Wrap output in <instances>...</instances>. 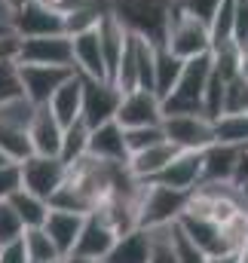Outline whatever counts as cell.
Masks as SVG:
<instances>
[{
	"label": "cell",
	"instance_id": "cell-5",
	"mask_svg": "<svg viewBox=\"0 0 248 263\" xmlns=\"http://www.w3.org/2000/svg\"><path fill=\"white\" fill-rule=\"evenodd\" d=\"M22 168V187L28 193L40 199H52V193L59 190L67 178V162L62 156H43V153H31L19 162Z\"/></svg>",
	"mask_w": 248,
	"mask_h": 263
},
{
	"label": "cell",
	"instance_id": "cell-27",
	"mask_svg": "<svg viewBox=\"0 0 248 263\" xmlns=\"http://www.w3.org/2000/svg\"><path fill=\"white\" fill-rule=\"evenodd\" d=\"M108 9H111V6H77V9H70V12H62L64 34H67V37H77V34H86V31L98 28L101 15H104Z\"/></svg>",
	"mask_w": 248,
	"mask_h": 263
},
{
	"label": "cell",
	"instance_id": "cell-37",
	"mask_svg": "<svg viewBox=\"0 0 248 263\" xmlns=\"http://www.w3.org/2000/svg\"><path fill=\"white\" fill-rule=\"evenodd\" d=\"M233 37L248 43V0H233Z\"/></svg>",
	"mask_w": 248,
	"mask_h": 263
},
{
	"label": "cell",
	"instance_id": "cell-6",
	"mask_svg": "<svg viewBox=\"0 0 248 263\" xmlns=\"http://www.w3.org/2000/svg\"><path fill=\"white\" fill-rule=\"evenodd\" d=\"M163 135L178 150H205L215 144V120L205 114H166Z\"/></svg>",
	"mask_w": 248,
	"mask_h": 263
},
{
	"label": "cell",
	"instance_id": "cell-9",
	"mask_svg": "<svg viewBox=\"0 0 248 263\" xmlns=\"http://www.w3.org/2000/svg\"><path fill=\"white\" fill-rule=\"evenodd\" d=\"M114 242H117V230L98 211H89L70 257H77V260H104L108 251L114 248Z\"/></svg>",
	"mask_w": 248,
	"mask_h": 263
},
{
	"label": "cell",
	"instance_id": "cell-21",
	"mask_svg": "<svg viewBox=\"0 0 248 263\" xmlns=\"http://www.w3.org/2000/svg\"><path fill=\"white\" fill-rule=\"evenodd\" d=\"M70 46H74V70L77 73H83V77H108L104 59H101V43H98L95 28L86 31V34L70 37Z\"/></svg>",
	"mask_w": 248,
	"mask_h": 263
},
{
	"label": "cell",
	"instance_id": "cell-15",
	"mask_svg": "<svg viewBox=\"0 0 248 263\" xmlns=\"http://www.w3.org/2000/svg\"><path fill=\"white\" fill-rule=\"evenodd\" d=\"M95 34H98V43H101V59H104L108 80H114L117 65H120V55H123V49H126V40H129V28L108 9L101 15V22H98Z\"/></svg>",
	"mask_w": 248,
	"mask_h": 263
},
{
	"label": "cell",
	"instance_id": "cell-44",
	"mask_svg": "<svg viewBox=\"0 0 248 263\" xmlns=\"http://www.w3.org/2000/svg\"><path fill=\"white\" fill-rule=\"evenodd\" d=\"M236 254H239V263H248V242L239 248V251H236Z\"/></svg>",
	"mask_w": 248,
	"mask_h": 263
},
{
	"label": "cell",
	"instance_id": "cell-30",
	"mask_svg": "<svg viewBox=\"0 0 248 263\" xmlns=\"http://www.w3.org/2000/svg\"><path fill=\"white\" fill-rule=\"evenodd\" d=\"M150 263H178V251L172 242V223L150 227Z\"/></svg>",
	"mask_w": 248,
	"mask_h": 263
},
{
	"label": "cell",
	"instance_id": "cell-4",
	"mask_svg": "<svg viewBox=\"0 0 248 263\" xmlns=\"http://www.w3.org/2000/svg\"><path fill=\"white\" fill-rule=\"evenodd\" d=\"M80 80H83L80 120H83L89 129H95V126L114 120V117H117V107H120V101H123V89H120L114 80H108V77H83V73H80Z\"/></svg>",
	"mask_w": 248,
	"mask_h": 263
},
{
	"label": "cell",
	"instance_id": "cell-7",
	"mask_svg": "<svg viewBox=\"0 0 248 263\" xmlns=\"http://www.w3.org/2000/svg\"><path fill=\"white\" fill-rule=\"evenodd\" d=\"M19 65H52L74 67V46L67 34H46V37H19Z\"/></svg>",
	"mask_w": 248,
	"mask_h": 263
},
{
	"label": "cell",
	"instance_id": "cell-41",
	"mask_svg": "<svg viewBox=\"0 0 248 263\" xmlns=\"http://www.w3.org/2000/svg\"><path fill=\"white\" fill-rule=\"evenodd\" d=\"M15 52H19V37L12 31H0V65L15 62Z\"/></svg>",
	"mask_w": 248,
	"mask_h": 263
},
{
	"label": "cell",
	"instance_id": "cell-50",
	"mask_svg": "<svg viewBox=\"0 0 248 263\" xmlns=\"http://www.w3.org/2000/svg\"><path fill=\"white\" fill-rule=\"evenodd\" d=\"M0 31H9V28H3V25H0Z\"/></svg>",
	"mask_w": 248,
	"mask_h": 263
},
{
	"label": "cell",
	"instance_id": "cell-20",
	"mask_svg": "<svg viewBox=\"0 0 248 263\" xmlns=\"http://www.w3.org/2000/svg\"><path fill=\"white\" fill-rule=\"evenodd\" d=\"M150 230L135 227L123 236H117L114 248L108 251V257L101 263H150Z\"/></svg>",
	"mask_w": 248,
	"mask_h": 263
},
{
	"label": "cell",
	"instance_id": "cell-14",
	"mask_svg": "<svg viewBox=\"0 0 248 263\" xmlns=\"http://www.w3.org/2000/svg\"><path fill=\"white\" fill-rule=\"evenodd\" d=\"M172 190H193L202 184V150H178V156L153 178Z\"/></svg>",
	"mask_w": 248,
	"mask_h": 263
},
{
	"label": "cell",
	"instance_id": "cell-13",
	"mask_svg": "<svg viewBox=\"0 0 248 263\" xmlns=\"http://www.w3.org/2000/svg\"><path fill=\"white\" fill-rule=\"evenodd\" d=\"M62 132H64V126L56 120V114L49 110V104H37L34 107L31 123H28V141H31L34 153L59 156V150H62Z\"/></svg>",
	"mask_w": 248,
	"mask_h": 263
},
{
	"label": "cell",
	"instance_id": "cell-33",
	"mask_svg": "<svg viewBox=\"0 0 248 263\" xmlns=\"http://www.w3.org/2000/svg\"><path fill=\"white\" fill-rule=\"evenodd\" d=\"M22 95H25V89H22V77H19V62H3L0 65V104L22 98Z\"/></svg>",
	"mask_w": 248,
	"mask_h": 263
},
{
	"label": "cell",
	"instance_id": "cell-46",
	"mask_svg": "<svg viewBox=\"0 0 248 263\" xmlns=\"http://www.w3.org/2000/svg\"><path fill=\"white\" fill-rule=\"evenodd\" d=\"M6 162H12V159H9V156H6V153L0 150V165H6Z\"/></svg>",
	"mask_w": 248,
	"mask_h": 263
},
{
	"label": "cell",
	"instance_id": "cell-12",
	"mask_svg": "<svg viewBox=\"0 0 248 263\" xmlns=\"http://www.w3.org/2000/svg\"><path fill=\"white\" fill-rule=\"evenodd\" d=\"M178 227L187 233V239L208 257H218V254H230V242L224 236V227L215 223L211 217H199V214H181L178 217Z\"/></svg>",
	"mask_w": 248,
	"mask_h": 263
},
{
	"label": "cell",
	"instance_id": "cell-2",
	"mask_svg": "<svg viewBox=\"0 0 248 263\" xmlns=\"http://www.w3.org/2000/svg\"><path fill=\"white\" fill-rule=\"evenodd\" d=\"M187 199H190V190H172L156 181H144L138 193V227L150 230V227L175 223L184 214Z\"/></svg>",
	"mask_w": 248,
	"mask_h": 263
},
{
	"label": "cell",
	"instance_id": "cell-38",
	"mask_svg": "<svg viewBox=\"0 0 248 263\" xmlns=\"http://www.w3.org/2000/svg\"><path fill=\"white\" fill-rule=\"evenodd\" d=\"M0 263H31L22 236L12 239V242H3V245H0Z\"/></svg>",
	"mask_w": 248,
	"mask_h": 263
},
{
	"label": "cell",
	"instance_id": "cell-43",
	"mask_svg": "<svg viewBox=\"0 0 248 263\" xmlns=\"http://www.w3.org/2000/svg\"><path fill=\"white\" fill-rule=\"evenodd\" d=\"M208 263H239V254L230 251V254H218V257H208Z\"/></svg>",
	"mask_w": 248,
	"mask_h": 263
},
{
	"label": "cell",
	"instance_id": "cell-26",
	"mask_svg": "<svg viewBox=\"0 0 248 263\" xmlns=\"http://www.w3.org/2000/svg\"><path fill=\"white\" fill-rule=\"evenodd\" d=\"M22 239H25V248H28V257H31V260H40V263L62 260L56 242L49 239V233H46L43 227H28V230L22 233Z\"/></svg>",
	"mask_w": 248,
	"mask_h": 263
},
{
	"label": "cell",
	"instance_id": "cell-40",
	"mask_svg": "<svg viewBox=\"0 0 248 263\" xmlns=\"http://www.w3.org/2000/svg\"><path fill=\"white\" fill-rule=\"evenodd\" d=\"M230 184L248 196V147H239V156H236V165H233V178H230Z\"/></svg>",
	"mask_w": 248,
	"mask_h": 263
},
{
	"label": "cell",
	"instance_id": "cell-28",
	"mask_svg": "<svg viewBox=\"0 0 248 263\" xmlns=\"http://www.w3.org/2000/svg\"><path fill=\"white\" fill-rule=\"evenodd\" d=\"M89 132H92V129H89L83 120H74L70 126H64V132H62V150H59V156H62L64 162H74V159L86 156Z\"/></svg>",
	"mask_w": 248,
	"mask_h": 263
},
{
	"label": "cell",
	"instance_id": "cell-39",
	"mask_svg": "<svg viewBox=\"0 0 248 263\" xmlns=\"http://www.w3.org/2000/svg\"><path fill=\"white\" fill-rule=\"evenodd\" d=\"M178 6L190 12V15H196V18H202V22H211V15H215V9L221 6V0H178Z\"/></svg>",
	"mask_w": 248,
	"mask_h": 263
},
{
	"label": "cell",
	"instance_id": "cell-45",
	"mask_svg": "<svg viewBox=\"0 0 248 263\" xmlns=\"http://www.w3.org/2000/svg\"><path fill=\"white\" fill-rule=\"evenodd\" d=\"M6 3H9V9H19V6H22L25 0H6Z\"/></svg>",
	"mask_w": 248,
	"mask_h": 263
},
{
	"label": "cell",
	"instance_id": "cell-18",
	"mask_svg": "<svg viewBox=\"0 0 248 263\" xmlns=\"http://www.w3.org/2000/svg\"><path fill=\"white\" fill-rule=\"evenodd\" d=\"M175 156H178V147H175L172 141H160V144H153V147H147V150L132 153V156L126 159V168H129V175L138 178V181H153Z\"/></svg>",
	"mask_w": 248,
	"mask_h": 263
},
{
	"label": "cell",
	"instance_id": "cell-11",
	"mask_svg": "<svg viewBox=\"0 0 248 263\" xmlns=\"http://www.w3.org/2000/svg\"><path fill=\"white\" fill-rule=\"evenodd\" d=\"M74 73V67H52V65H19L22 89L31 104H46L56 89Z\"/></svg>",
	"mask_w": 248,
	"mask_h": 263
},
{
	"label": "cell",
	"instance_id": "cell-22",
	"mask_svg": "<svg viewBox=\"0 0 248 263\" xmlns=\"http://www.w3.org/2000/svg\"><path fill=\"white\" fill-rule=\"evenodd\" d=\"M49 104V110L56 114V120L62 123V126H70L74 120H80V104H83V80H80V73L74 70L67 80H64L62 86L56 89V95L46 101Z\"/></svg>",
	"mask_w": 248,
	"mask_h": 263
},
{
	"label": "cell",
	"instance_id": "cell-47",
	"mask_svg": "<svg viewBox=\"0 0 248 263\" xmlns=\"http://www.w3.org/2000/svg\"><path fill=\"white\" fill-rule=\"evenodd\" d=\"M62 263H80L77 257H62Z\"/></svg>",
	"mask_w": 248,
	"mask_h": 263
},
{
	"label": "cell",
	"instance_id": "cell-3",
	"mask_svg": "<svg viewBox=\"0 0 248 263\" xmlns=\"http://www.w3.org/2000/svg\"><path fill=\"white\" fill-rule=\"evenodd\" d=\"M166 46L178 55V59H196V55H205L211 49V31H208V22L196 18L184 12L181 6H175L172 18H169V31H166Z\"/></svg>",
	"mask_w": 248,
	"mask_h": 263
},
{
	"label": "cell",
	"instance_id": "cell-23",
	"mask_svg": "<svg viewBox=\"0 0 248 263\" xmlns=\"http://www.w3.org/2000/svg\"><path fill=\"white\" fill-rule=\"evenodd\" d=\"M181 67H184V59H178L166 43L156 46V52H153V92L160 95V101L175 89V83L181 77Z\"/></svg>",
	"mask_w": 248,
	"mask_h": 263
},
{
	"label": "cell",
	"instance_id": "cell-48",
	"mask_svg": "<svg viewBox=\"0 0 248 263\" xmlns=\"http://www.w3.org/2000/svg\"><path fill=\"white\" fill-rule=\"evenodd\" d=\"M80 263H101V260H80Z\"/></svg>",
	"mask_w": 248,
	"mask_h": 263
},
{
	"label": "cell",
	"instance_id": "cell-19",
	"mask_svg": "<svg viewBox=\"0 0 248 263\" xmlns=\"http://www.w3.org/2000/svg\"><path fill=\"white\" fill-rule=\"evenodd\" d=\"M239 147L233 144H208L202 150V184H230L233 178V165H236Z\"/></svg>",
	"mask_w": 248,
	"mask_h": 263
},
{
	"label": "cell",
	"instance_id": "cell-36",
	"mask_svg": "<svg viewBox=\"0 0 248 263\" xmlns=\"http://www.w3.org/2000/svg\"><path fill=\"white\" fill-rule=\"evenodd\" d=\"M19 187H22V168H19V162L0 165V202L9 199Z\"/></svg>",
	"mask_w": 248,
	"mask_h": 263
},
{
	"label": "cell",
	"instance_id": "cell-10",
	"mask_svg": "<svg viewBox=\"0 0 248 263\" xmlns=\"http://www.w3.org/2000/svg\"><path fill=\"white\" fill-rule=\"evenodd\" d=\"M114 120H117L123 129H132V126H160V123H163V101H160V95L150 92V89L123 92V101H120Z\"/></svg>",
	"mask_w": 248,
	"mask_h": 263
},
{
	"label": "cell",
	"instance_id": "cell-17",
	"mask_svg": "<svg viewBox=\"0 0 248 263\" xmlns=\"http://www.w3.org/2000/svg\"><path fill=\"white\" fill-rule=\"evenodd\" d=\"M83 220L86 214H77V211H64V208H52L49 205V214L43 220V230L49 233V239L56 242L59 254L62 257H70L77 239H80V230H83Z\"/></svg>",
	"mask_w": 248,
	"mask_h": 263
},
{
	"label": "cell",
	"instance_id": "cell-1",
	"mask_svg": "<svg viewBox=\"0 0 248 263\" xmlns=\"http://www.w3.org/2000/svg\"><path fill=\"white\" fill-rule=\"evenodd\" d=\"M175 6L178 0H111V12L132 34L150 40L153 46L166 43V31Z\"/></svg>",
	"mask_w": 248,
	"mask_h": 263
},
{
	"label": "cell",
	"instance_id": "cell-32",
	"mask_svg": "<svg viewBox=\"0 0 248 263\" xmlns=\"http://www.w3.org/2000/svg\"><path fill=\"white\" fill-rule=\"evenodd\" d=\"M224 114H248V80L242 73H236L233 80H227Z\"/></svg>",
	"mask_w": 248,
	"mask_h": 263
},
{
	"label": "cell",
	"instance_id": "cell-29",
	"mask_svg": "<svg viewBox=\"0 0 248 263\" xmlns=\"http://www.w3.org/2000/svg\"><path fill=\"white\" fill-rule=\"evenodd\" d=\"M0 150L12 159L22 162L25 156H31V141H28V129H12V126H0Z\"/></svg>",
	"mask_w": 248,
	"mask_h": 263
},
{
	"label": "cell",
	"instance_id": "cell-35",
	"mask_svg": "<svg viewBox=\"0 0 248 263\" xmlns=\"http://www.w3.org/2000/svg\"><path fill=\"white\" fill-rule=\"evenodd\" d=\"M22 233H25V223L19 220V214H15V208L9 205V199H3V202H0V245L19 239Z\"/></svg>",
	"mask_w": 248,
	"mask_h": 263
},
{
	"label": "cell",
	"instance_id": "cell-16",
	"mask_svg": "<svg viewBox=\"0 0 248 263\" xmlns=\"http://www.w3.org/2000/svg\"><path fill=\"white\" fill-rule=\"evenodd\" d=\"M86 153L95 156V159H104V162H126L129 159V150H126L123 126L117 120H108V123L95 126V129L89 132Z\"/></svg>",
	"mask_w": 248,
	"mask_h": 263
},
{
	"label": "cell",
	"instance_id": "cell-49",
	"mask_svg": "<svg viewBox=\"0 0 248 263\" xmlns=\"http://www.w3.org/2000/svg\"><path fill=\"white\" fill-rule=\"evenodd\" d=\"M31 263H40V260H31ZM56 263H62V260H56Z\"/></svg>",
	"mask_w": 248,
	"mask_h": 263
},
{
	"label": "cell",
	"instance_id": "cell-25",
	"mask_svg": "<svg viewBox=\"0 0 248 263\" xmlns=\"http://www.w3.org/2000/svg\"><path fill=\"white\" fill-rule=\"evenodd\" d=\"M215 141L248 147V114H221L215 117Z\"/></svg>",
	"mask_w": 248,
	"mask_h": 263
},
{
	"label": "cell",
	"instance_id": "cell-24",
	"mask_svg": "<svg viewBox=\"0 0 248 263\" xmlns=\"http://www.w3.org/2000/svg\"><path fill=\"white\" fill-rule=\"evenodd\" d=\"M9 205L15 208V214H19V220L25 223V230L28 227H43V220H46V214H49V202L40 196H34V193H28L25 187H19L12 196H9Z\"/></svg>",
	"mask_w": 248,
	"mask_h": 263
},
{
	"label": "cell",
	"instance_id": "cell-42",
	"mask_svg": "<svg viewBox=\"0 0 248 263\" xmlns=\"http://www.w3.org/2000/svg\"><path fill=\"white\" fill-rule=\"evenodd\" d=\"M9 18H12V9H9V3H6V0H0V25H3V28H9Z\"/></svg>",
	"mask_w": 248,
	"mask_h": 263
},
{
	"label": "cell",
	"instance_id": "cell-8",
	"mask_svg": "<svg viewBox=\"0 0 248 263\" xmlns=\"http://www.w3.org/2000/svg\"><path fill=\"white\" fill-rule=\"evenodd\" d=\"M9 31L15 37H46V34H64V18L59 9L40 3V0H25L19 9H12Z\"/></svg>",
	"mask_w": 248,
	"mask_h": 263
},
{
	"label": "cell",
	"instance_id": "cell-31",
	"mask_svg": "<svg viewBox=\"0 0 248 263\" xmlns=\"http://www.w3.org/2000/svg\"><path fill=\"white\" fill-rule=\"evenodd\" d=\"M123 138H126L129 156L138 153V150H147V147H153V144H160V141H166L163 123H160V126H132V129H123Z\"/></svg>",
	"mask_w": 248,
	"mask_h": 263
},
{
	"label": "cell",
	"instance_id": "cell-34",
	"mask_svg": "<svg viewBox=\"0 0 248 263\" xmlns=\"http://www.w3.org/2000/svg\"><path fill=\"white\" fill-rule=\"evenodd\" d=\"M172 242H175V251H178V263H208V254H202V251L187 239V233L178 227V220L172 223Z\"/></svg>",
	"mask_w": 248,
	"mask_h": 263
}]
</instances>
